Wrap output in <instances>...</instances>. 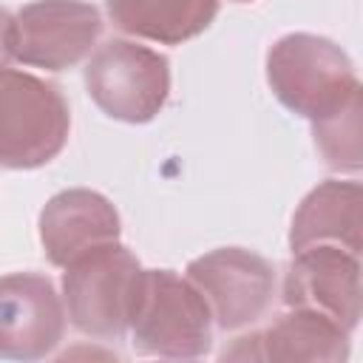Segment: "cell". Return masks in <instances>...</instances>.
I'll use <instances>...</instances> for the list:
<instances>
[{"mask_svg": "<svg viewBox=\"0 0 363 363\" xmlns=\"http://www.w3.org/2000/svg\"><path fill=\"white\" fill-rule=\"evenodd\" d=\"M142 267L119 241L102 244L65 267L62 306L71 326L96 340H119L136 306Z\"/></svg>", "mask_w": 363, "mask_h": 363, "instance_id": "cell-1", "label": "cell"}, {"mask_svg": "<svg viewBox=\"0 0 363 363\" xmlns=\"http://www.w3.org/2000/svg\"><path fill=\"white\" fill-rule=\"evenodd\" d=\"M267 82L278 102L315 122L360 91L352 60L318 34H286L267 51Z\"/></svg>", "mask_w": 363, "mask_h": 363, "instance_id": "cell-2", "label": "cell"}, {"mask_svg": "<svg viewBox=\"0 0 363 363\" xmlns=\"http://www.w3.org/2000/svg\"><path fill=\"white\" fill-rule=\"evenodd\" d=\"M128 329L133 349L153 357H201L213 343V315L204 295L173 269H142Z\"/></svg>", "mask_w": 363, "mask_h": 363, "instance_id": "cell-3", "label": "cell"}, {"mask_svg": "<svg viewBox=\"0 0 363 363\" xmlns=\"http://www.w3.org/2000/svg\"><path fill=\"white\" fill-rule=\"evenodd\" d=\"M71 111L57 85L0 68V167L34 170L60 156Z\"/></svg>", "mask_w": 363, "mask_h": 363, "instance_id": "cell-4", "label": "cell"}, {"mask_svg": "<svg viewBox=\"0 0 363 363\" xmlns=\"http://www.w3.org/2000/svg\"><path fill=\"white\" fill-rule=\"evenodd\" d=\"M85 91L105 116L142 125L167 102L170 62L147 45L108 40L85 65Z\"/></svg>", "mask_w": 363, "mask_h": 363, "instance_id": "cell-5", "label": "cell"}, {"mask_svg": "<svg viewBox=\"0 0 363 363\" xmlns=\"http://www.w3.org/2000/svg\"><path fill=\"white\" fill-rule=\"evenodd\" d=\"M187 278L204 295L213 320L235 332L255 323L272 303V264L244 247H218L187 264Z\"/></svg>", "mask_w": 363, "mask_h": 363, "instance_id": "cell-6", "label": "cell"}, {"mask_svg": "<svg viewBox=\"0 0 363 363\" xmlns=\"http://www.w3.org/2000/svg\"><path fill=\"white\" fill-rule=\"evenodd\" d=\"M102 14L85 0H34L14 17V57L23 65L65 71L91 54Z\"/></svg>", "mask_w": 363, "mask_h": 363, "instance_id": "cell-7", "label": "cell"}, {"mask_svg": "<svg viewBox=\"0 0 363 363\" xmlns=\"http://www.w3.org/2000/svg\"><path fill=\"white\" fill-rule=\"evenodd\" d=\"M284 303L289 309H312L352 332L360 320V264L357 255L315 244L295 252L284 278Z\"/></svg>", "mask_w": 363, "mask_h": 363, "instance_id": "cell-8", "label": "cell"}, {"mask_svg": "<svg viewBox=\"0 0 363 363\" xmlns=\"http://www.w3.org/2000/svg\"><path fill=\"white\" fill-rule=\"evenodd\" d=\"M65 335V306L45 275L11 272L0 278V357H48Z\"/></svg>", "mask_w": 363, "mask_h": 363, "instance_id": "cell-9", "label": "cell"}, {"mask_svg": "<svg viewBox=\"0 0 363 363\" xmlns=\"http://www.w3.org/2000/svg\"><path fill=\"white\" fill-rule=\"evenodd\" d=\"M116 207L96 190L74 187L51 196L40 213V244L54 267H68L79 255L119 241Z\"/></svg>", "mask_w": 363, "mask_h": 363, "instance_id": "cell-10", "label": "cell"}, {"mask_svg": "<svg viewBox=\"0 0 363 363\" xmlns=\"http://www.w3.org/2000/svg\"><path fill=\"white\" fill-rule=\"evenodd\" d=\"M224 357H258L278 363H337L349 357V332L312 309H292L269 329L238 337Z\"/></svg>", "mask_w": 363, "mask_h": 363, "instance_id": "cell-11", "label": "cell"}, {"mask_svg": "<svg viewBox=\"0 0 363 363\" xmlns=\"http://www.w3.org/2000/svg\"><path fill=\"white\" fill-rule=\"evenodd\" d=\"M360 201L357 182L329 179L309 190L292 216L289 247L292 252L315 244H335L349 252H360Z\"/></svg>", "mask_w": 363, "mask_h": 363, "instance_id": "cell-12", "label": "cell"}, {"mask_svg": "<svg viewBox=\"0 0 363 363\" xmlns=\"http://www.w3.org/2000/svg\"><path fill=\"white\" fill-rule=\"evenodd\" d=\"M111 23L139 40L182 45L218 14V0H105Z\"/></svg>", "mask_w": 363, "mask_h": 363, "instance_id": "cell-13", "label": "cell"}, {"mask_svg": "<svg viewBox=\"0 0 363 363\" xmlns=\"http://www.w3.org/2000/svg\"><path fill=\"white\" fill-rule=\"evenodd\" d=\"M315 145L323 162L340 173L360 170V91L352 94L337 111L312 122Z\"/></svg>", "mask_w": 363, "mask_h": 363, "instance_id": "cell-14", "label": "cell"}, {"mask_svg": "<svg viewBox=\"0 0 363 363\" xmlns=\"http://www.w3.org/2000/svg\"><path fill=\"white\" fill-rule=\"evenodd\" d=\"M14 60V17L0 6V68Z\"/></svg>", "mask_w": 363, "mask_h": 363, "instance_id": "cell-15", "label": "cell"}, {"mask_svg": "<svg viewBox=\"0 0 363 363\" xmlns=\"http://www.w3.org/2000/svg\"><path fill=\"white\" fill-rule=\"evenodd\" d=\"M235 3H250V0H235Z\"/></svg>", "mask_w": 363, "mask_h": 363, "instance_id": "cell-16", "label": "cell"}]
</instances>
